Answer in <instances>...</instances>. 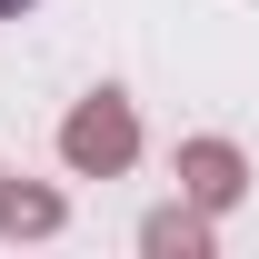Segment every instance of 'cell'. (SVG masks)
<instances>
[{"instance_id": "2", "label": "cell", "mask_w": 259, "mask_h": 259, "mask_svg": "<svg viewBox=\"0 0 259 259\" xmlns=\"http://www.w3.org/2000/svg\"><path fill=\"white\" fill-rule=\"evenodd\" d=\"M239 180H249V169H239V150H229V140H190V150H180V190H190L199 209H229V199H239Z\"/></svg>"}, {"instance_id": "4", "label": "cell", "mask_w": 259, "mask_h": 259, "mask_svg": "<svg viewBox=\"0 0 259 259\" xmlns=\"http://www.w3.org/2000/svg\"><path fill=\"white\" fill-rule=\"evenodd\" d=\"M0 229H60V199L50 190H0Z\"/></svg>"}, {"instance_id": "3", "label": "cell", "mask_w": 259, "mask_h": 259, "mask_svg": "<svg viewBox=\"0 0 259 259\" xmlns=\"http://www.w3.org/2000/svg\"><path fill=\"white\" fill-rule=\"evenodd\" d=\"M140 249H209V220L199 209H150L140 220Z\"/></svg>"}, {"instance_id": "5", "label": "cell", "mask_w": 259, "mask_h": 259, "mask_svg": "<svg viewBox=\"0 0 259 259\" xmlns=\"http://www.w3.org/2000/svg\"><path fill=\"white\" fill-rule=\"evenodd\" d=\"M10 10H30V0H0V20H10Z\"/></svg>"}, {"instance_id": "1", "label": "cell", "mask_w": 259, "mask_h": 259, "mask_svg": "<svg viewBox=\"0 0 259 259\" xmlns=\"http://www.w3.org/2000/svg\"><path fill=\"white\" fill-rule=\"evenodd\" d=\"M130 150H140V130H130V100H120V90H90V100L60 120V160H70V169H120Z\"/></svg>"}]
</instances>
